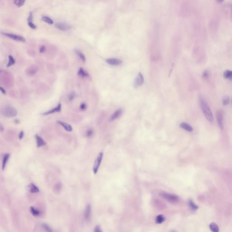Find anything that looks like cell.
Returning <instances> with one entry per match:
<instances>
[{"label": "cell", "instance_id": "6da1fadb", "mask_svg": "<svg viewBox=\"0 0 232 232\" xmlns=\"http://www.w3.org/2000/svg\"><path fill=\"white\" fill-rule=\"evenodd\" d=\"M200 103L201 108L203 113L205 116V118L209 122H212L213 121V115L210 109L205 100L201 97L200 99Z\"/></svg>", "mask_w": 232, "mask_h": 232}, {"label": "cell", "instance_id": "7a4b0ae2", "mask_svg": "<svg viewBox=\"0 0 232 232\" xmlns=\"http://www.w3.org/2000/svg\"><path fill=\"white\" fill-rule=\"evenodd\" d=\"M1 113L6 118H13L17 115V112L16 108L12 107H6L1 110Z\"/></svg>", "mask_w": 232, "mask_h": 232}, {"label": "cell", "instance_id": "3957f363", "mask_svg": "<svg viewBox=\"0 0 232 232\" xmlns=\"http://www.w3.org/2000/svg\"><path fill=\"white\" fill-rule=\"evenodd\" d=\"M161 196L165 200H167L168 202L171 203H176L179 200L177 195L166 192L162 193L161 194Z\"/></svg>", "mask_w": 232, "mask_h": 232}, {"label": "cell", "instance_id": "277c9868", "mask_svg": "<svg viewBox=\"0 0 232 232\" xmlns=\"http://www.w3.org/2000/svg\"><path fill=\"white\" fill-rule=\"evenodd\" d=\"M103 157V153L102 152H100L98 154V155L97 156V158L95 161V162H94V165L93 166V169H92L93 172V173H94V174H96L97 173L98 169H99V166H100L101 162L102 161Z\"/></svg>", "mask_w": 232, "mask_h": 232}, {"label": "cell", "instance_id": "5b68a950", "mask_svg": "<svg viewBox=\"0 0 232 232\" xmlns=\"http://www.w3.org/2000/svg\"><path fill=\"white\" fill-rule=\"evenodd\" d=\"M1 34L5 36V37H8L10 38L11 39L16 40L17 41H20V42H25V39L23 37L21 36L16 35L15 34H10V33H1Z\"/></svg>", "mask_w": 232, "mask_h": 232}, {"label": "cell", "instance_id": "8992f818", "mask_svg": "<svg viewBox=\"0 0 232 232\" xmlns=\"http://www.w3.org/2000/svg\"><path fill=\"white\" fill-rule=\"evenodd\" d=\"M216 119L219 127L220 130L223 129V113L222 110H218L216 112Z\"/></svg>", "mask_w": 232, "mask_h": 232}, {"label": "cell", "instance_id": "52a82bcc", "mask_svg": "<svg viewBox=\"0 0 232 232\" xmlns=\"http://www.w3.org/2000/svg\"><path fill=\"white\" fill-rule=\"evenodd\" d=\"M143 83H144V77L140 73H139L138 75L135 79L134 86L135 87V88H137L142 85Z\"/></svg>", "mask_w": 232, "mask_h": 232}, {"label": "cell", "instance_id": "ba28073f", "mask_svg": "<svg viewBox=\"0 0 232 232\" xmlns=\"http://www.w3.org/2000/svg\"><path fill=\"white\" fill-rule=\"evenodd\" d=\"M55 26L56 28L62 31H66L70 29V25L64 23H57L55 24Z\"/></svg>", "mask_w": 232, "mask_h": 232}, {"label": "cell", "instance_id": "9c48e42d", "mask_svg": "<svg viewBox=\"0 0 232 232\" xmlns=\"http://www.w3.org/2000/svg\"><path fill=\"white\" fill-rule=\"evenodd\" d=\"M61 108H62L61 104L60 103H59L56 107H55V108H53L50 110H49L47 112L44 113L42 114V115L44 116H47V115H49L51 114H54L55 113L59 112L61 110Z\"/></svg>", "mask_w": 232, "mask_h": 232}, {"label": "cell", "instance_id": "30bf717a", "mask_svg": "<svg viewBox=\"0 0 232 232\" xmlns=\"http://www.w3.org/2000/svg\"><path fill=\"white\" fill-rule=\"evenodd\" d=\"M122 114V110L121 109H119L117 110L114 114L110 117L108 119V121L110 122L114 121V120L118 118Z\"/></svg>", "mask_w": 232, "mask_h": 232}, {"label": "cell", "instance_id": "8fae6325", "mask_svg": "<svg viewBox=\"0 0 232 232\" xmlns=\"http://www.w3.org/2000/svg\"><path fill=\"white\" fill-rule=\"evenodd\" d=\"M106 62L109 64L112 65H119L122 64V61L121 59H108L106 60Z\"/></svg>", "mask_w": 232, "mask_h": 232}, {"label": "cell", "instance_id": "7c38bea8", "mask_svg": "<svg viewBox=\"0 0 232 232\" xmlns=\"http://www.w3.org/2000/svg\"><path fill=\"white\" fill-rule=\"evenodd\" d=\"M57 123L58 124H59L65 129L67 131H73V128L70 124H68L65 122H63L61 121H57Z\"/></svg>", "mask_w": 232, "mask_h": 232}, {"label": "cell", "instance_id": "4fadbf2b", "mask_svg": "<svg viewBox=\"0 0 232 232\" xmlns=\"http://www.w3.org/2000/svg\"><path fill=\"white\" fill-rule=\"evenodd\" d=\"M35 137L37 142V146L38 147H41L42 146H44L46 144L45 141L38 134H36Z\"/></svg>", "mask_w": 232, "mask_h": 232}, {"label": "cell", "instance_id": "5bb4252c", "mask_svg": "<svg viewBox=\"0 0 232 232\" xmlns=\"http://www.w3.org/2000/svg\"><path fill=\"white\" fill-rule=\"evenodd\" d=\"M38 71V69L37 66H32L29 68L27 70V74L29 76L34 75Z\"/></svg>", "mask_w": 232, "mask_h": 232}, {"label": "cell", "instance_id": "9a60e30c", "mask_svg": "<svg viewBox=\"0 0 232 232\" xmlns=\"http://www.w3.org/2000/svg\"><path fill=\"white\" fill-rule=\"evenodd\" d=\"M91 213V206L90 205H88L86 206L84 212V217L86 220H88L90 219Z\"/></svg>", "mask_w": 232, "mask_h": 232}, {"label": "cell", "instance_id": "2e32d148", "mask_svg": "<svg viewBox=\"0 0 232 232\" xmlns=\"http://www.w3.org/2000/svg\"><path fill=\"white\" fill-rule=\"evenodd\" d=\"M180 127L189 132H191L193 130V127L190 125L185 123H182L180 124Z\"/></svg>", "mask_w": 232, "mask_h": 232}, {"label": "cell", "instance_id": "e0dca14e", "mask_svg": "<svg viewBox=\"0 0 232 232\" xmlns=\"http://www.w3.org/2000/svg\"><path fill=\"white\" fill-rule=\"evenodd\" d=\"M78 75L82 78H86L89 77V74L84 70L82 68L79 69L78 72Z\"/></svg>", "mask_w": 232, "mask_h": 232}, {"label": "cell", "instance_id": "ac0fdd59", "mask_svg": "<svg viewBox=\"0 0 232 232\" xmlns=\"http://www.w3.org/2000/svg\"><path fill=\"white\" fill-rule=\"evenodd\" d=\"M30 191L32 193H36L39 192V190L34 184L31 183L30 185Z\"/></svg>", "mask_w": 232, "mask_h": 232}, {"label": "cell", "instance_id": "d6986e66", "mask_svg": "<svg viewBox=\"0 0 232 232\" xmlns=\"http://www.w3.org/2000/svg\"><path fill=\"white\" fill-rule=\"evenodd\" d=\"M10 157L9 154H6L3 157V162H2V170H4L5 169L6 164L8 161V160Z\"/></svg>", "mask_w": 232, "mask_h": 232}, {"label": "cell", "instance_id": "ffe728a7", "mask_svg": "<svg viewBox=\"0 0 232 232\" xmlns=\"http://www.w3.org/2000/svg\"><path fill=\"white\" fill-rule=\"evenodd\" d=\"M210 228L211 230L213 232H218L219 231V228L218 225L215 223H212L210 224Z\"/></svg>", "mask_w": 232, "mask_h": 232}, {"label": "cell", "instance_id": "44dd1931", "mask_svg": "<svg viewBox=\"0 0 232 232\" xmlns=\"http://www.w3.org/2000/svg\"><path fill=\"white\" fill-rule=\"evenodd\" d=\"M223 77L224 78L232 80V71L227 70L223 73Z\"/></svg>", "mask_w": 232, "mask_h": 232}, {"label": "cell", "instance_id": "7402d4cb", "mask_svg": "<svg viewBox=\"0 0 232 232\" xmlns=\"http://www.w3.org/2000/svg\"><path fill=\"white\" fill-rule=\"evenodd\" d=\"M75 52L77 55L78 56V57L83 62H84L86 61V58L84 56V55L83 54V53L81 52L80 50L76 49L75 50Z\"/></svg>", "mask_w": 232, "mask_h": 232}, {"label": "cell", "instance_id": "603a6c76", "mask_svg": "<svg viewBox=\"0 0 232 232\" xmlns=\"http://www.w3.org/2000/svg\"><path fill=\"white\" fill-rule=\"evenodd\" d=\"M16 63V60L13 58V57L10 55L9 56V62L7 65V67H9L11 66L14 65Z\"/></svg>", "mask_w": 232, "mask_h": 232}, {"label": "cell", "instance_id": "cb8c5ba5", "mask_svg": "<svg viewBox=\"0 0 232 232\" xmlns=\"http://www.w3.org/2000/svg\"><path fill=\"white\" fill-rule=\"evenodd\" d=\"M26 0H14V3L18 7H21L24 5Z\"/></svg>", "mask_w": 232, "mask_h": 232}, {"label": "cell", "instance_id": "d4e9b609", "mask_svg": "<svg viewBox=\"0 0 232 232\" xmlns=\"http://www.w3.org/2000/svg\"><path fill=\"white\" fill-rule=\"evenodd\" d=\"M165 217L162 215H159L157 216L156 219V222L157 223L160 224V223H162L163 222L165 221Z\"/></svg>", "mask_w": 232, "mask_h": 232}, {"label": "cell", "instance_id": "484cf974", "mask_svg": "<svg viewBox=\"0 0 232 232\" xmlns=\"http://www.w3.org/2000/svg\"><path fill=\"white\" fill-rule=\"evenodd\" d=\"M42 20L44 22L48 24L49 25H52L54 23L53 20L49 18L48 17L46 16H44L42 18Z\"/></svg>", "mask_w": 232, "mask_h": 232}, {"label": "cell", "instance_id": "4316f807", "mask_svg": "<svg viewBox=\"0 0 232 232\" xmlns=\"http://www.w3.org/2000/svg\"><path fill=\"white\" fill-rule=\"evenodd\" d=\"M189 203V207H190V208L192 210H197L198 209V208H199L198 206L197 205H196L192 200H189V203Z\"/></svg>", "mask_w": 232, "mask_h": 232}, {"label": "cell", "instance_id": "83f0119b", "mask_svg": "<svg viewBox=\"0 0 232 232\" xmlns=\"http://www.w3.org/2000/svg\"><path fill=\"white\" fill-rule=\"evenodd\" d=\"M31 212L33 215L35 216H38L40 215V212L37 210L35 209L33 207H31Z\"/></svg>", "mask_w": 232, "mask_h": 232}, {"label": "cell", "instance_id": "f1b7e54d", "mask_svg": "<svg viewBox=\"0 0 232 232\" xmlns=\"http://www.w3.org/2000/svg\"><path fill=\"white\" fill-rule=\"evenodd\" d=\"M42 228H43L47 232H52V231L50 227H49V225L48 224H47L46 223H42Z\"/></svg>", "mask_w": 232, "mask_h": 232}, {"label": "cell", "instance_id": "f546056e", "mask_svg": "<svg viewBox=\"0 0 232 232\" xmlns=\"http://www.w3.org/2000/svg\"><path fill=\"white\" fill-rule=\"evenodd\" d=\"M75 93L74 92H71L69 94V95L68 96V99L70 101H72L74 99V98L75 97Z\"/></svg>", "mask_w": 232, "mask_h": 232}, {"label": "cell", "instance_id": "4dcf8cb0", "mask_svg": "<svg viewBox=\"0 0 232 232\" xmlns=\"http://www.w3.org/2000/svg\"><path fill=\"white\" fill-rule=\"evenodd\" d=\"M229 103V98L228 96H224L223 99V104L224 106L227 105Z\"/></svg>", "mask_w": 232, "mask_h": 232}, {"label": "cell", "instance_id": "1f68e13d", "mask_svg": "<svg viewBox=\"0 0 232 232\" xmlns=\"http://www.w3.org/2000/svg\"><path fill=\"white\" fill-rule=\"evenodd\" d=\"M93 131L91 129L88 130L87 131L86 133V136L88 137H91L93 135Z\"/></svg>", "mask_w": 232, "mask_h": 232}, {"label": "cell", "instance_id": "d6a6232c", "mask_svg": "<svg viewBox=\"0 0 232 232\" xmlns=\"http://www.w3.org/2000/svg\"><path fill=\"white\" fill-rule=\"evenodd\" d=\"M203 78L205 79H207L209 78V73L207 71H205L203 74Z\"/></svg>", "mask_w": 232, "mask_h": 232}, {"label": "cell", "instance_id": "836d02e7", "mask_svg": "<svg viewBox=\"0 0 232 232\" xmlns=\"http://www.w3.org/2000/svg\"><path fill=\"white\" fill-rule=\"evenodd\" d=\"M28 25L29 26H30L32 29H35L36 28V26L33 23V22H28Z\"/></svg>", "mask_w": 232, "mask_h": 232}, {"label": "cell", "instance_id": "e575fe53", "mask_svg": "<svg viewBox=\"0 0 232 232\" xmlns=\"http://www.w3.org/2000/svg\"><path fill=\"white\" fill-rule=\"evenodd\" d=\"M87 108L86 104L85 103H81L80 106V109L81 110H85Z\"/></svg>", "mask_w": 232, "mask_h": 232}, {"label": "cell", "instance_id": "d590c367", "mask_svg": "<svg viewBox=\"0 0 232 232\" xmlns=\"http://www.w3.org/2000/svg\"><path fill=\"white\" fill-rule=\"evenodd\" d=\"M94 231L95 232H101L102 231L101 229V228L100 227V226L99 225H97V226H96V227L95 228V229L94 230Z\"/></svg>", "mask_w": 232, "mask_h": 232}, {"label": "cell", "instance_id": "8d00e7d4", "mask_svg": "<svg viewBox=\"0 0 232 232\" xmlns=\"http://www.w3.org/2000/svg\"><path fill=\"white\" fill-rule=\"evenodd\" d=\"M45 50H46V47H45V46L43 45L39 49V52L40 53H44L45 51Z\"/></svg>", "mask_w": 232, "mask_h": 232}, {"label": "cell", "instance_id": "74e56055", "mask_svg": "<svg viewBox=\"0 0 232 232\" xmlns=\"http://www.w3.org/2000/svg\"><path fill=\"white\" fill-rule=\"evenodd\" d=\"M24 131H22L20 132V134H19V139H20V140L22 139L23 138V137H24Z\"/></svg>", "mask_w": 232, "mask_h": 232}, {"label": "cell", "instance_id": "f35d334b", "mask_svg": "<svg viewBox=\"0 0 232 232\" xmlns=\"http://www.w3.org/2000/svg\"><path fill=\"white\" fill-rule=\"evenodd\" d=\"M0 90L1 92L3 94H5L6 93V92H5V90L4 89V88L2 87L1 86L0 87Z\"/></svg>", "mask_w": 232, "mask_h": 232}, {"label": "cell", "instance_id": "ab89813d", "mask_svg": "<svg viewBox=\"0 0 232 232\" xmlns=\"http://www.w3.org/2000/svg\"><path fill=\"white\" fill-rule=\"evenodd\" d=\"M14 122H15V123L16 124H19V123H20V120H18V119H16L14 120Z\"/></svg>", "mask_w": 232, "mask_h": 232}, {"label": "cell", "instance_id": "60d3db41", "mask_svg": "<svg viewBox=\"0 0 232 232\" xmlns=\"http://www.w3.org/2000/svg\"><path fill=\"white\" fill-rule=\"evenodd\" d=\"M0 131L1 132H2L3 131H4V127H3L2 125L0 124Z\"/></svg>", "mask_w": 232, "mask_h": 232}, {"label": "cell", "instance_id": "b9f144b4", "mask_svg": "<svg viewBox=\"0 0 232 232\" xmlns=\"http://www.w3.org/2000/svg\"><path fill=\"white\" fill-rule=\"evenodd\" d=\"M218 3H222L224 1V0H216Z\"/></svg>", "mask_w": 232, "mask_h": 232}, {"label": "cell", "instance_id": "7bdbcfd3", "mask_svg": "<svg viewBox=\"0 0 232 232\" xmlns=\"http://www.w3.org/2000/svg\"></svg>", "mask_w": 232, "mask_h": 232}]
</instances>
